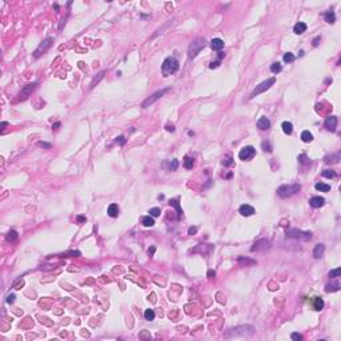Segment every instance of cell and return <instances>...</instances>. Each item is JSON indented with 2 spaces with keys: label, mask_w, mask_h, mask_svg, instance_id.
Returning a JSON list of instances; mask_svg holds the SVG:
<instances>
[{
  "label": "cell",
  "mask_w": 341,
  "mask_h": 341,
  "mask_svg": "<svg viewBox=\"0 0 341 341\" xmlns=\"http://www.w3.org/2000/svg\"><path fill=\"white\" fill-rule=\"evenodd\" d=\"M256 330L255 327L252 325H241V327L231 328L224 333V338H233V337H245V336L253 334Z\"/></svg>",
  "instance_id": "obj_1"
},
{
  "label": "cell",
  "mask_w": 341,
  "mask_h": 341,
  "mask_svg": "<svg viewBox=\"0 0 341 341\" xmlns=\"http://www.w3.org/2000/svg\"><path fill=\"white\" fill-rule=\"evenodd\" d=\"M179 68H180V64H179V60L176 57H167L165 60L161 64V72H163V76H169L173 75L175 72H177Z\"/></svg>",
  "instance_id": "obj_2"
},
{
  "label": "cell",
  "mask_w": 341,
  "mask_h": 341,
  "mask_svg": "<svg viewBox=\"0 0 341 341\" xmlns=\"http://www.w3.org/2000/svg\"><path fill=\"white\" fill-rule=\"evenodd\" d=\"M301 189L300 184H289V185H281L277 189V195H279L281 199H287V197L293 196L295 193H297Z\"/></svg>",
  "instance_id": "obj_3"
},
{
  "label": "cell",
  "mask_w": 341,
  "mask_h": 341,
  "mask_svg": "<svg viewBox=\"0 0 341 341\" xmlns=\"http://www.w3.org/2000/svg\"><path fill=\"white\" fill-rule=\"evenodd\" d=\"M205 39L203 38H197L195 39L191 43V46H189V49H188V56L191 57V59H193V57L197 56V54H200V51H201L203 48L205 47Z\"/></svg>",
  "instance_id": "obj_4"
},
{
  "label": "cell",
  "mask_w": 341,
  "mask_h": 341,
  "mask_svg": "<svg viewBox=\"0 0 341 341\" xmlns=\"http://www.w3.org/2000/svg\"><path fill=\"white\" fill-rule=\"evenodd\" d=\"M274 83H276V79H274V77H271V79H268V80H265V81H263V83H260L255 89H253V92L251 93L249 97H251V99H253V97L258 96L260 93H263V92H265L266 89L271 88V87L273 85Z\"/></svg>",
  "instance_id": "obj_5"
},
{
  "label": "cell",
  "mask_w": 341,
  "mask_h": 341,
  "mask_svg": "<svg viewBox=\"0 0 341 341\" xmlns=\"http://www.w3.org/2000/svg\"><path fill=\"white\" fill-rule=\"evenodd\" d=\"M52 43H54V38H47L46 40H43L40 44H39L38 48H36V51L33 52V57H35V59H39L41 55H44L49 48H51Z\"/></svg>",
  "instance_id": "obj_6"
},
{
  "label": "cell",
  "mask_w": 341,
  "mask_h": 341,
  "mask_svg": "<svg viewBox=\"0 0 341 341\" xmlns=\"http://www.w3.org/2000/svg\"><path fill=\"white\" fill-rule=\"evenodd\" d=\"M169 91V88H165V89H161V91H157V92H155V93L152 95V96H149L148 99H145L144 101H143V104H141V107L143 108H148L149 105H152L153 103L155 101H157L159 99H161V97L164 96V95L167 93V92Z\"/></svg>",
  "instance_id": "obj_7"
},
{
  "label": "cell",
  "mask_w": 341,
  "mask_h": 341,
  "mask_svg": "<svg viewBox=\"0 0 341 341\" xmlns=\"http://www.w3.org/2000/svg\"><path fill=\"white\" fill-rule=\"evenodd\" d=\"M256 155V149L252 147V145H247V147L241 148L239 152V157L240 160L243 161H248V160H252Z\"/></svg>",
  "instance_id": "obj_8"
},
{
  "label": "cell",
  "mask_w": 341,
  "mask_h": 341,
  "mask_svg": "<svg viewBox=\"0 0 341 341\" xmlns=\"http://www.w3.org/2000/svg\"><path fill=\"white\" fill-rule=\"evenodd\" d=\"M287 236L290 239H303V240H309L312 237L311 232H303L298 229H290L287 232Z\"/></svg>",
  "instance_id": "obj_9"
},
{
  "label": "cell",
  "mask_w": 341,
  "mask_h": 341,
  "mask_svg": "<svg viewBox=\"0 0 341 341\" xmlns=\"http://www.w3.org/2000/svg\"><path fill=\"white\" fill-rule=\"evenodd\" d=\"M268 248H271V241L266 239H260L253 244V247L251 248V251H252V252H258V251H265V249H268Z\"/></svg>",
  "instance_id": "obj_10"
},
{
  "label": "cell",
  "mask_w": 341,
  "mask_h": 341,
  "mask_svg": "<svg viewBox=\"0 0 341 341\" xmlns=\"http://www.w3.org/2000/svg\"><path fill=\"white\" fill-rule=\"evenodd\" d=\"M36 85H38V83H32V84H28V85H25L24 88L20 91L17 100H25L28 96H31V93H32V92L36 89Z\"/></svg>",
  "instance_id": "obj_11"
},
{
  "label": "cell",
  "mask_w": 341,
  "mask_h": 341,
  "mask_svg": "<svg viewBox=\"0 0 341 341\" xmlns=\"http://www.w3.org/2000/svg\"><path fill=\"white\" fill-rule=\"evenodd\" d=\"M336 127H337V117L336 116H329V117L325 119V128L330 132L336 131Z\"/></svg>",
  "instance_id": "obj_12"
},
{
  "label": "cell",
  "mask_w": 341,
  "mask_h": 341,
  "mask_svg": "<svg viewBox=\"0 0 341 341\" xmlns=\"http://www.w3.org/2000/svg\"><path fill=\"white\" fill-rule=\"evenodd\" d=\"M239 212L241 213L243 216L248 217V216H251V215H253V213H255V208L251 207V205H248V204H243L241 207H240Z\"/></svg>",
  "instance_id": "obj_13"
},
{
  "label": "cell",
  "mask_w": 341,
  "mask_h": 341,
  "mask_svg": "<svg viewBox=\"0 0 341 341\" xmlns=\"http://www.w3.org/2000/svg\"><path fill=\"white\" fill-rule=\"evenodd\" d=\"M269 127H271V121H269V119L260 117L257 120V128L261 129V131H266V129H269Z\"/></svg>",
  "instance_id": "obj_14"
},
{
  "label": "cell",
  "mask_w": 341,
  "mask_h": 341,
  "mask_svg": "<svg viewBox=\"0 0 341 341\" xmlns=\"http://www.w3.org/2000/svg\"><path fill=\"white\" fill-rule=\"evenodd\" d=\"M324 203H325V200L320 196H314L309 200V204H311L313 208H321L322 205H324Z\"/></svg>",
  "instance_id": "obj_15"
},
{
  "label": "cell",
  "mask_w": 341,
  "mask_h": 341,
  "mask_svg": "<svg viewBox=\"0 0 341 341\" xmlns=\"http://www.w3.org/2000/svg\"><path fill=\"white\" fill-rule=\"evenodd\" d=\"M324 252H325V245L324 244H317L313 249V256L314 258H321L324 256Z\"/></svg>",
  "instance_id": "obj_16"
},
{
  "label": "cell",
  "mask_w": 341,
  "mask_h": 341,
  "mask_svg": "<svg viewBox=\"0 0 341 341\" xmlns=\"http://www.w3.org/2000/svg\"><path fill=\"white\" fill-rule=\"evenodd\" d=\"M211 48H212L213 51H220V49L224 48V41L219 38L213 39V40L211 41Z\"/></svg>",
  "instance_id": "obj_17"
},
{
  "label": "cell",
  "mask_w": 341,
  "mask_h": 341,
  "mask_svg": "<svg viewBox=\"0 0 341 341\" xmlns=\"http://www.w3.org/2000/svg\"><path fill=\"white\" fill-rule=\"evenodd\" d=\"M306 31V24L303 22H298L297 24H295V27H293V32L297 33V35H301V33H304Z\"/></svg>",
  "instance_id": "obj_18"
},
{
  "label": "cell",
  "mask_w": 341,
  "mask_h": 341,
  "mask_svg": "<svg viewBox=\"0 0 341 341\" xmlns=\"http://www.w3.org/2000/svg\"><path fill=\"white\" fill-rule=\"evenodd\" d=\"M281 128H282V132H284L285 135H290L293 132V125H292V123H289V121H284V123L281 124Z\"/></svg>",
  "instance_id": "obj_19"
},
{
  "label": "cell",
  "mask_w": 341,
  "mask_h": 341,
  "mask_svg": "<svg viewBox=\"0 0 341 341\" xmlns=\"http://www.w3.org/2000/svg\"><path fill=\"white\" fill-rule=\"evenodd\" d=\"M108 215L111 216V217H117L119 216V207L116 204H111L109 207H108Z\"/></svg>",
  "instance_id": "obj_20"
},
{
  "label": "cell",
  "mask_w": 341,
  "mask_h": 341,
  "mask_svg": "<svg viewBox=\"0 0 341 341\" xmlns=\"http://www.w3.org/2000/svg\"><path fill=\"white\" fill-rule=\"evenodd\" d=\"M324 17H325V22L327 23H330V24H333V23L336 22V15L333 11H328L324 14Z\"/></svg>",
  "instance_id": "obj_21"
},
{
  "label": "cell",
  "mask_w": 341,
  "mask_h": 341,
  "mask_svg": "<svg viewBox=\"0 0 341 341\" xmlns=\"http://www.w3.org/2000/svg\"><path fill=\"white\" fill-rule=\"evenodd\" d=\"M313 308L316 309V311H321V309L324 308V301H322V298H320V297L313 298Z\"/></svg>",
  "instance_id": "obj_22"
},
{
  "label": "cell",
  "mask_w": 341,
  "mask_h": 341,
  "mask_svg": "<svg viewBox=\"0 0 341 341\" xmlns=\"http://www.w3.org/2000/svg\"><path fill=\"white\" fill-rule=\"evenodd\" d=\"M141 223H143V225H145V227H153V225H155V220H153L152 216H144V217L141 219Z\"/></svg>",
  "instance_id": "obj_23"
},
{
  "label": "cell",
  "mask_w": 341,
  "mask_h": 341,
  "mask_svg": "<svg viewBox=\"0 0 341 341\" xmlns=\"http://www.w3.org/2000/svg\"><path fill=\"white\" fill-rule=\"evenodd\" d=\"M314 188H316L317 191H320V192H329L330 191V185L324 184V183H317L316 185H314Z\"/></svg>",
  "instance_id": "obj_24"
},
{
  "label": "cell",
  "mask_w": 341,
  "mask_h": 341,
  "mask_svg": "<svg viewBox=\"0 0 341 341\" xmlns=\"http://www.w3.org/2000/svg\"><path fill=\"white\" fill-rule=\"evenodd\" d=\"M301 140H303L304 143H309L313 140V135H312L309 131H304L303 133H301Z\"/></svg>",
  "instance_id": "obj_25"
},
{
  "label": "cell",
  "mask_w": 341,
  "mask_h": 341,
  "mask_svg": "<svg viewBox=\"0 0 341 341\" xmlns=\"http://www.w3.org/2000/svg\"><path fill=\"white\" fill-rule=\"evenodd\" d=\"M193 159L191 157V156H185L184 157V168L185 169H192V167H193Z\"/></svg>",
  "instance_id": "obj_26"
},
{
  "label": "cell",
  "mask_w": 341,
  "mask_h": 341,
  "mask_svg": "<svg viewBox=\"0 0 341 341\" xmlns=\"http://www.w3.org/2000/svg\"><path fill=\"white\" fill-rule=\"evenodd\" d=\"M169 204L172 205V207L176 208V211H177V217L180 219L181 216H183V211H181V208H180V205H179L177 200H171V201H169Z\"/></svg>",
  "instance_id": "obj_27"
},
{
  "label": "cell",
  "mask_w": 341,
  "mask_h": 341,
  "mask_svg": "<svg viewBox=\"0 0 341 341\" xmlns=\"http://www.w3.org/2000/svg\"><path fill=\"white\" fill-rule=\"evenodd\" d=\"M144 319L148 320V321H152V320L155 319V312H153V309H145Z\"/></svg>",
  "instance_id": "obj_28"
},
{
  "label": "cell",
  "mask_w": 341,
  "mask_h": 341,
  "mask_svg": "<svg viewBox=\"0 0 341 341\" xmlns=\"http://www.w3.org/2000/svg\"><path fill=\"white\" fill-rule=\"evenodd\" d=\"M104 75H105V71H101V72H100L99 75H97V77H95L93 80H92V83H91V88H93V87L96 85V84H99V81L101 80L103 77H104Z\"/></svg>",
  "instance_id": "obj_29"
},
{
  "label": "cell",
  "mask_w": 341,
  "mask_h": 341,
  "mask_svg": "<svg viewBox=\"0 0 341 341\" xmlns=\"http://www.w3.org/2000/svg\"><path fill=\"white\" fill-rule=\"evenodd\" d=\"M322 176L327 179H334L336 177V172L334 171H332V169H325V171H322Z\"/></svg>",
  "instance_id": "obj_30"
},
{
  "label": "cell",
  "mask_w": 341,
  "mask_h": 341,
  "mask_svg": "<svg viewBox=\"0 0 341 341\" xmlns=\"http://www.w3.org/2000/svg\"><path fill=\"white\" fill-rule=\"evenodd\" d=\"M296 56L293 54H290V52H287V54H284V56H282V60H284L285 63H292L295 62Z\"/></svg>",
  "instance_id": "obj_31"
},
{
  "label": "cell",
  "mask_w": 341,
  "mask_h": 341,
  "mask_svg": "<svg viewBox=\"0 0 341 341\" xmlns=\"http://www.w3.org/2000/svg\"><path fill=\"white\" fill-rule=\"evenodd\" d=\"M340 289V284H328L325 287V290L327 292H337Z\"/></svg>",
  "instance_id": "obj_32"
},
{
  "label": "cell",
  "mask_w": 341,
  "mask_h": 341,
  "mask_svg": "<svg viewBox=\"0 0 341 341\" xmlns=\"http://www.w3.org/2000/svg\"><path fill=\"white\" fill-rule=\"evenodd\" d=\"M271 71H272L273 73H279V72H281V71H282L281 64H280V63H273V64L271 65Z\"/></svg>",
  "instance_id": "obj_33"
},
{
  "label": "cell",
  "mask_w": 341,
  "mask_h": 341,
  "mask_svg": "<svg viewBox=\"0 0 341 341\" xmlns=\"http://www.w3.org/2000/svg\"><path fill=\"white\" fill-rule=\"evenodd\" d=\"M6 237H7V240H8V241H14V240L17 239V232L12 229V231H9L8 233H7Z\"/></svg>",
  "instance_id": "obj_34"
},
{
  "label": "cell",
  "mask_w": 341,
  "mask_h": 341,
  "mask_svg": "<svg viewBox=\"0 0 341 341\" xmlns=\"http://www.w3.org/2000/svg\"><path fill=\"white\" fill-rule=\"evenodd\" d=\"M340 272H341V271H340V268H336V269H333V271H330L328 276H329L330 279H336V277L340 276Z\"/></svg>",
  "instance_id": "obj_35"
},
{
  "label": "cell",
  "mask_w": 341,
  "mask_h": 341,
  "mask_svg": "<svg viewBox=\"0 0 341 341\" xmlns=\"http://www.w3.org/2000/svg\"><path fill=\"white\" fill-rule=\"evenodd\" d=\"M160 208H151L149 209V215L152 216V217H157V216H160Z\"/></svg>",
  "instance_id": "obj_36"
},
{
  "label": "cell",
  "mask_w": 341,
  "mask_h": 341,
  "mask_svg": "<svg viewBox=\"0 0 341 341\" xmlns=\"http://www.w3.org/2000/svg\"><path fill=\"white\" fill-rule=\"evenodd\" d=\"M223 164H224L225 167H231L232 164H233V160H232L231 156H225V157L223 159Z\"/></svg>",
  "instance_id": "obj_37"
},
{
  "label": "cell",
  "mask_w": 341,
  "mask_h": 341,
  "mask_svg": "<svg viewBox=\"0 0 341 341\" xmlns=\"http://www.w3.org/2000/svg\"><path fill=\"white\" fill-rule=\"evenodd\" d=\"M263 149L264 151H268V152H272V145H271V143L269 141H263Z\"/></svg>",
  "instance_id": "obj_38"
},
{
  "label": "cell",
  "mask_w": 341,
  "mask_h": 341,
  "mask_svg": "<svg viewBox=\"0 0 341 341\" xmlns=\"http://www.w3.org/2000/svg\"><path fill=\"white\" fill-rule=\"evenodd\" d=\"M179 167V160H172V163H171V167H169V171H176Z\"/></svg>",
  "instance_id": "obj_39"
},
{
  "label": "cell",
  "mask_w": 341,
  "mask_h": 341,
  "mask_svg": "<svg viewBox=\"0 0 341 341\" xmlns=\"http://www.w3.org/2000/svg\"><path fill=\"white\" fill-rule=\"evenodd\" d=\"M290 338H292V340H295V341H300V340H303V336H301L300 333L293 332L292 334H290Z\"/></svg>",
  "instance_id": "obj_40"
},
{
  "label": "cell",
  "mask_w": 341,
  "mask_h": 341,
  "mask_svg": "<svg viewBox=\"0 0 341 341\" xmlns=\"http://www.w3.org/2000/svg\"><path fill=\"white\" fill-rule=\"evenodd\" d=\"M298 161H300L301 164H309V159L306 157L305 155H300V156H298Z\"/></svg>",
  "instance_id": "obj_41"
},
{
  "label": "cell",
  "mask_w": 341,
  "mask_h": 341,
  "mask_svg": "<svg viewBox=\"0 0 341 341\" xmlns=\"http://www.w3.org/2000/svg\"><path fill=\"white\" fill-rule=\"evenodd\" d=\"M125 141H127V140H125V137H124V136H119V137H116V143H117V144H120V145L125 144Z\"/></svg>",
  "instance_id": "obj_42"
},
{
  "label": "cell",
  "mask_w": 341,
  "mask_h": 341,
  "mask_svg": "<svg viewBox=\"0 0 341 341\" xmlns=\"http://www.w3.org/2000/svg\"><path fill=\"white\" fill-rule=\"evenodd\" d=\"M38 145H39V147L47 148V149H49V148H51V144H47V143H41V141H39V143H38Z\"/></svg>",
  "instance_id": "obj_43"
},
{
  "label": "cell",
  "mask_w": 341,
  "mask_h": 341,
  "mask_svg": "<svg viewBox=\"0 0 341 341\" xmlns=\"http://www.w3.org/2000/svg\"><path fill=\"white\" fill-rule=\"evenodd\" d=\"M15 301V295H9L8 297H7V303L8 304H12Z\"/></svg>",
  "instance_id": "obj_44"
},
{
  "label": "cell",
  "mask_w": 341,
  "mask_h": 341,
  "mask_svg": "<svg viewBox=\"0 0 341 341\" xmlns=\"http://www.w3.org/2000/svg\"><path fill=\"white\" fill-rule=\"evenodd\" d=\"M196 232H197V228H196V227H191V228L188 229V233H189V235H195Z\"/></svg>",
  "instance_id": "obj_45"
},
{
  "label": "cell",
  "mask_w": 341,
  "mask_h": 341,
  "mask_svg": "<svg viewBox=\"0 0 341 341\" xmlns=\"http://www.w3.org/2000/svg\"><path fill=\"white\" fill-rule=\"evenodd\" d=\"M219 65H220V62H215V63L212 62V63H211V65H209V68H212V70H213V68H217Z\"/></svg>",
  "instance_id": "obj_46"
},
{
  "label": "cell",
  "mask_w": 341,
  "mask_h": 341,
  "mask_svg": "<svg viewBox=\"0 0 341 341\" xmlns=\"http://www.w3.org/2000/svg\"><path fill=\"white\" fill-rule=\"evenodd\" d=\"M320 40H321V39H320V36L314 38V39H313V47H317V46H319V41H320Z\"/></svg>",
  "instance_id": "obj_47"
},
{
  "label": "cell",
  "mask_w": 341,
  "mask_h": 341,
  "mask_svg": "<svg viewBox=\"0 0 341 341\" xmlns=\"http://www.w3.org/2000/svg\"><path fill=\"white\" fill-rule=\"evenodd\" d=\"M77 221H79V223H84V221H85V217H83V216H77Z\"/></svg>",
  "instance_id": "obj_48"
},
{
  "label": "cell",
  "mask_w": 341,
  "mask_h": 341,
  "mask_svg": "<svg viewBox=\"0 0 341 341\" xmlns=\"http://www.w3.org/2000/svg\"><path fill=\"white\" fill-rule=\"evenodd\" d=\"M155 249H156V248H155V247H152V248H151V249H149V251H148V253H149V256H153V253H155Z\"/></svg>",
  "instance_id": "obj_49"
},
{
  "label": "cell",
  "mask_w": 341,
  "mask_h": 341,
  "mask_svg": "<svg viewBox=\"0 0 341 341\" xmlns=\"http://www.w3.org/2000/svg\"><path fill=\"white\" fill-rule=\"evenodd\" d=\"M167 131H171V132H173V131H175V128H173V125H171V127H169V125H167Z\"/></svg>",
  "instance_id": "obj_50"
},
{
  "label": "cell",
  "mask_w": 341,
  "mask_h": 341,
  "mask_svg": "<svg viewBox=\"0 0 341 341\" xmlns=\"http://www.w3.org/2000/svg\"><path fill=\"white\" fill-rule=\"evenodd\" d=\"M59 127H60V123H55L54 125H52V128H54V129H57Z\"/></svg>",
  "instance_id": "obj_51"
},
{
  "label": "cell",
  "mask_w": 341,
  "mask_h": 341,
  "mask_svg": "<svg viewBox=\"0 0 341 341\" xmlns=\"http://www.w3.org/2000/svg\"><path fill=\"white\" fill-rule=\"evenodd\" d=\"M212 276H215V271H209V272H208V277H212Z\"/></svg>",
  "instance_id": "obj_52"
},
{
  "label": "cell",
  "mask_w": 341,
  "mask_h": 341,
  "mask_svg": "<svg viewBox=\"0 0 341 341\" xmlns=\"http://www.w3.org/2000/svg\"><path fill=\"white\" fill-rule=\"evenodd\" d=\"M224 56H225V54H223V52H220V54H219V59H223Z\"/></svg>",
  "instance_id": "obj_53"
}]
</instances>
